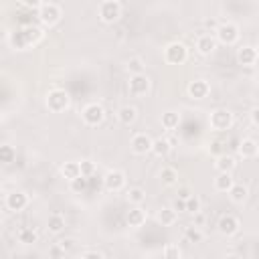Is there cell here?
Here are the masks:
<instances>
[{"instance_id": "e0dca14e", "label": "cell", "mask_w": 259, "mask_h": 259, "mask_svg": "<svg viewBox=\"0 0 259 259\" xmlns=\"http://www.w3.org/2000/svg\"><path fill=\"white\" fill-rule=\"evenodd\" d=\"M146 219H148V212H146L142 206L130 208V210H127V217H125V221H127V225H130L132 229H140V227L146 223Z\"/></svg>"}, {"instance_id": "7a4b0ae2", "label": "cell", "mask_w": 259, "mask_h": 259, "mask_svg": "<svg viewBox=\"0 0 259 259\" xmlns=\"http://www.w3.org/2000/svg\"><path fill=\"white\" fill-rule=\"evenodd\" d=\"M233 123H235V115L231 109L219 107V109H212L208 113V125L214 132H227V130H231Z\"/></svg>"}, {"instance_id": "9a60e30c", "label": "cell", "mask_w": 259, "mask_h": 259, "mask_svg": "<svg viewBox=\"0 0 259 259\" xmlns=\"http://www.w3.org/2000/svg\"><path fill=\"white\" fill-rule=\"evenodd\" d=\"M237 61L243 67H253L257 63V49L253 45H243L237 49Z\"/></svg>"}, {"instance_id": "ee69618b", "label": "cell", "mask_w": 259, "mask_h": 259, "mask_svg": "<svg viewBox=\"0 0 259 259\" xmlns=\"http://www.w3.org/2000/svg\"><path fill=\"white\" fill-rule=\"evenodd\" d=\"M204 26H206V28H210V30L214 32L219 24H217V20H214V18H204Z\"/></svg>"}, {"instance_id": "4dcf8cb0", "label": "cell", "mask_w": 259, "mask_h": 259, "mask_svg": "<svg viewBox=\"0 0 259 259\" xmlns=\"http://www.w3.org/2000/svg\"><path fill=\"white\" fill-rule=\"evenodd\" d=\"M144 61L140 59V57H132V59H127V63H125V71L130 73V75H142L144 73Z\"/></svg>"}, {"instance_id": "f1b7e54d", "label": "cell", "mask_w": 259, "mask_h": 259, "mask_svg": "<svg viewBox=\"0 0 259 259\" xmlns=\"http://www.w3.org/2000/svg\"><path fill=\"white\" fill-rule=\"evenodd\" d=\"M156 219H158V223H160L162 227H172V225L178 221V214H176L170 206H164V208L158 210V217H156Z\"/></svg>"}, {"instance_id": "7dc6e473", "label": "cell", "mask_w": 259, "mask_h": 259, "mask_svg": "<svg viewBox=\"0 0 259 259\" xmlns=\"http://www.w3.org/2000/svg\"><path fill=\"white\" fill-rule=\"evenodd\" d=\"M223 259H243L241 255H237V253H231V255H225Z\"/></svg>"}, {"instance_id": "7bdbcfd3", "label": "cell", "mask_w": 259, "mask_h": 259, "mask_svg": "<svg viewBox=\"0 0 259 259\" xmlns=\"http://www.w3.org/2000/svg\"><path fill=\"white\" fill-rule=\"evenodd\" d=\"M190 194H192V192H190L186 186H180V188H178V196H176V198H180V200H186Z\"/></svg>"}, {"instance_id": "8992f818", "label": "cell", "mask_w": 259, "mask_h": 259, "mask_svg": "<svg viewBox=\"0 0 259 259\" xmlns=\"http://www.w3.org/2000/svg\"><path fill=\"white\" fill-rule=\"evenodd\" d=\"M239 36H241V32L235 22H221L214 30L217 42H223V45H235L239 40Z\"/></svg>"}, {"instance_id": "277c9868", "label": "cell", "mask_w": 259, "mask_h": 259, "mask_svg": "<svg viewBox=\"0 0 259 259\" xmlns=\"http://www.w3.org/2000/svg\"><path fill=\"white\" fill-rule=\"evenodd\" d=\"M63 16V10L57 2H40L38 6V20L45 26H55Z\"/></svg>"}, {"instance_id": "4316f807", "label": "cell", "mask_w": 259, "mask_h": 259, "mask_svg": "<svg viewBox=\"0 0 259 259\" xmlns=\"http://www.w3.org/2000/svg\"><path fill=\"white\" fill-rule=\"evenodd\" d=\"M125 200H127L130 204H134V206H140V204L146 200V190H144L142 186H132V188H127V192H125Z\"/></svg>"}, {"instance_id": "d590c367", "label": "cell", "mask_w": 259, "mask_h": 259, "mask_svg": "<svg viewBox=\"0 0 259 259\" xmlns=\"http://www.w3.org/2000/svg\"><path fill=\"white\" fill-rule=\"evenodd\" d=\"M8 40H10V45H12L14 49H18V51L28 49V45H26V40H24V36H22V32H20V30H18V32H12Z\"/></svg>"}, {"instance_id": "bcb514c9", "label": "cell", "mask_w": 259, "mask_h": 259, "mask_svg": "<svg viewBox=\"0 0 259 259\" xmlns=\"http://www.w3.org/2000/svg\"><path fill=\"white\" fill-rule=\"evenodd\" d=\"M22 6H28V8H36V10H38L40 2H34V0H32V2H22Z\"/></svg>"}, {"instance_id": "d4e9b609", "label": "cell", "mask_w": 259, "mask_h": 259, "mask_svg": "<svg viewBox=\"0 0 259 259\" xmlns=\"http://www.w3.org/2000/svg\"><path fill=\"white\" fill-rule=\"evenodd\" d=\"M170 150H172V144H170L168 138H156V140H152V154L154 156L162 158V156L170 154Z\"/></svg>"}, {"instance_id": "c3c4849f", "label": "cell", "mask_w": 259, "mask_h": 259, "mask_svg": "<svg viewBox=\"0 0 259 259\" xmlns=\"http://www.w3.org/2000/svg\"><path fill=\"white\" fill-rule=\"evenodd\" d=\"M2 219H4V214H2V210H0V223H2Z\"/></svg>"}, {"instance_id": "52a82bcc", "label": "cell", "mask_w": 259, "mask_h": 259, "mask_svg": "<svg viewBox=\"0 0 259 259\" xmlns=\"http://www.w3.org/2000/svg\"><path fill=\"white\" fill-rule=\"evenodd\" d=\"M81 119H83V123L85 125H89V127H95V125H99L103 119H105V109H103V105L101 103H87L85 107H83V111H81Z\"/></svg>"}, {"instance_id": "f6af8a7d", "label": "cell", "mask_w": 259, "mask_h": 259, "mask_svg": "<svg viewBox=\"0 0 259 259\" xmlns=\"http://www.w3.org/2000/svg\"><path fill=\"white\" fill-rule=\"evenodd\" d=\"M257 113H259V109H257V107H253V109H251V123H253L255 127L259 125V117H257Z\"/></svg>"}, {"instance_id": "60d3db41", "label": "cell", "mask_w": 259, "mask_h": 259, "mask_svg": "<svg viewBox=\"0 0 259 259\" xmlns=\"http://www.w3.org/2000/svg\"><path fill=\"white\" fill-rule=\"evenodd\" d=\"M176 214L178 212H186V204H184V200H180V198H174V202H172V206H170Z\"/></svg>"}, {"instance_id": "f546056e", "label": "cell", "mask_w": 259, "mask_h": 259, "mask_svg": "<svg viewBox=\"0 0 259 259\" xmlns=\"http://www.w3.org/2000/svg\"><path fill=\"white\" fill-rule=\"evenodd\" d=\"M20 32H22V36H24V40H26L28 47H30V45H36V42L42 38V30H40L38 26H24Z\"/></svg>"}, {"instance_id": "ffe728a7", "label": "cell", "mask_w": 259, "mask_h": 259, "mask_svg": "<svg viewBox=\"0 0 259 259\" xmlns=\"http://www.w3.org/2000/svg\"><path fill=\"white\" fill-rule=\"evenodd\" d=\"M117 119H119V123H123V125H132V123L138 119V109H136L134 105H121V107L117 109Z\"/></svg>"}, {"instance_id": "44dd1931", "label": "cell", "mask_w": 259, "mask_h": 259, "mask_svg": "<svg viewBox=\"0 0 259 259\" xmlns=\"http://www.w3.org/2000/svg\"><path fill=\"white\" fill-rule=\"evenodd\" d=\"M160 123L164 130H176L178 123H180V111H174V109H168L160 115Z\"/></svg>"}, {"instance_id": "9c48e42d", "label": "cell", "mask_w": 259, "mask_h": 259, "mask_svg": "<svg viewBox=\"0 0 259 259\" xmlns=\"http://www.w3.org/2000/svg\"><path fill=\"white\" fill-rule=\"evenodd\" d=\"M152 140H154V138H150L146 132L134 134L132 140H130V148H132V152H134L136 156H146V154L152 152Z\"/></svg>"}, {"instance_id": "5b68a950", "label": "cell", "mask_w": 259, "mask_h": 259, "mask_svg": "<svg viewBox=\"0 0 259 259\" xmlns=\"http://www.w3.org/2000/svg\"><path fill=\"white\" fill-rule=\"evenodd\" d=\"M186 59H188V49H186L184 42L174 40V42H168L166 45V49H164V61L168 65H182Z\"/></svg>"}, {"instance_id": "d6a6232c", "label": "cell", "mask_w": 259, "mask_h": 259, "mask_svg": "<svg viewBox=\"0 0 259 259\" xmlns=\"http://www.w3.org/2000/svg\"><path fill=\"white\" fill-rule=\"evenodd\" d=\"M16 158V150L8 144H0V164H10Z\"/></svg>"}, {"instance_id": "ac0fdd59", "label": "cell", "mask_w": 259, "mask_h": 259, "mask_svg": "<svg viewBox=\"0 0 259 259\" xmlns=\"http://www.w3.org/2000/svg\"><path fill=\"white\" fill-rule=\"evenodd\" d=\"M214 168H217V172L233 174V170L237 168V160H235L233 156H229V154H221V156H217V160H214Z\"/></svg>"}, {"instance_id": "681fc988", "label": "cell", "mask_w": 259, "mask_h": 259, "mask_svg": "<svg viewBox=\"0 0 259 259\" xmlns=\"http://www.w3.org/2000/svg\"><path fill=\"white\" fill-rule=\"evenodd\" d=\"M0 190H2V182H0Z\"/></svg>"}, {"instance_id": "7402d4cb", "label": "cell", "mask_w": 259, "mask_h": 259, "mask_svg": "<svg viewBox=\"0 0 259 259\" xmlns=\"http://www.w3.org/2000/svg\"><path fill=\"white\" fill-rule=\"evenodd\" d=\"M233 184H235L233 176H231V174H225V172H219V174L214 176V180H212V186H214L217 192H229Z\"/></svg>"}, {"instance_id": "b9f144b4", "label": "cell", "mask_w": 259, "mask_h": 259, "mask_svg": "<svg viewBox=\"0 0 259 259\" xmlns=\"http://www.w3.org/2000/svg\"><path fill=\"white\" fill-rule=\"evenodd\" d=\"M81 259H105V257H103V253H99V251H85V253L81 255Z\"/></svg>"}, {"instance_id": "8d00e7d4", "label": "cell", "mask_w": 259, "mask_h": 259, "mask_svg": "<svg viewBox=\"0 0 259 259\" xmlns=\"http://www.w3.org/2000/svg\"><path fill=\"white\" fill-rule=\"evenodd\" d=\"M184 204H186V212H190V214H194V212L200 210V198H198L196 194H190V196L184 200Z\"/></svg>"}, {"instance_id": "484cf974", "label": "cell", "mask_w": 259, "mask_h": 259, "mask_svg": "<svg viewBox=\"0 0 259 259\" xmlns=\"http://www.w3.org/2000/svg\"><path fill=\"white\" fill-rule=\"evenodd\" d=\"M158 178H160V182H162L164 186H174V184H178V172H176V168H172V166H164V168L160 170Z\"/></svg>"}, {"instance_id": "836d02e7", "label": "cell", "mask_w": 259, "mask_h": 259, "mask_svg": "<svg viewBox=\"0 0 259 259\" xmlns=\"http://www.w3.org/2000/svg\"><path fill=\"white\" fill-rule=\"evenodd\" d=\"M162 255H164V259H182V251H180V247L176 243H168L164 247Z\"/></svg>"}, {"instance_id": "4fadbf2b", "label": "cell", "mask_w": 259, "mask_h": 259, "mask_svg": "<svg viewBox=\"0 0 259 259\" xmlns=\"http://www.w3.org/2000/svg\"><path fill=\"white\" fill-rule=\"evenodd\" d=\"M28 206V194L22 192V190H12L8 196H6V208L12 210V212H18V210H24Z\"/></svg>"}, {"instance_id": "6da1fadb", "label": "cell", "mask_w": 259, "mask_h": 259, "mask_svg": "<svg viewBox=\"0 0 259 259\" xmlns=\"http://www.w3.org/2000/svg\"><path fill=\"white\" fill-rule=\"evenodd\" d=\"M45 105H47V109L53 111V113L67 111V109L71 107V95H69L65 89L55 87V89H51V91L47 93V97H45Z\"/></svg>"}, {"instance_id": "83f0119b", "label": "cell", "mask_w": 259, "mask_h": 259, "mask_svg": "<svg viewBox=\"0 0 259 259\" xmlns=\"http://www.w3.org/2000/svg\"><path fill=\"white\" fill-rule=\"evenodd\" d=\"M16 239H18V243H22V245H32V243L38 241V233H36L32 227H22V229H18Z\"/></svg>"}, {"instance_id": "f35d334b", "label": "cell", "mask_w": 259, "mask_h": 259, "mask_svg": "<svg viewBox=\"0 0 259 259\" xmlns=\"http://www.w3.org/2000/svg\"><path fill=\"white\" fill-rule=\"evenodd\" d=\"M85 188H87V178H83V176H79L77 180L71 182V190H73V192H81V190H85Z\"/></svg>"}, {"instance_id": "30bf717a", "label": "cell", "mask_w": 259, "mask_h": 259, "mask_svg": "<svg viewBox=\"0 0 259 259\" xmlns=\"http://www.w3.org/2000/svg\"><path fill=\"white\" fill-rule=\"evenodd\" d=\"M186 93H188V97H190V99H194V101L206 99V97H208V93H210V83H208L206 79H194V81H190V83H188Z\"/></svg>"}, {"instance_id": "8fae6325", "label": "cell", "mask_w": 259, "mask_h": 259, "mask_svg": "<svg viewBox=\"0 0 259 259\" xmlns=\"http://www.w3.org/2000/svg\"><path fill=\"white\" fill-rule=\"evenodd\" d=\"M103 186H105L109 192H117V190H121V188L125 186V174H123L121 170H117V168L107 170L105 176H103Z\"/></svg>"}, {"instance_id": "7c38bea8", "label": "cell", "mask_w": 259, "mask_h": 259, "mask_svg": "<svg viewBox=\"0 0 259 259\" xmlns=\"http://www.w3.org/2000/svg\"><path fill=\"white\" fill-rule=\"evenodd\" d=\"M239 227H241V223H239V219L235 214H223L219 219V223H217L219 233L225 235V237H233L235 233H239Z\"/></svg>"}, {"instance_id": "e575fe53", "label": "cell", "mask_w": 259, "mask_h": 259, "mask_svg": "<svg viewBox=\"0 0 259 259\" xmlns=\"http://www.w3.org/2000/svg\"><path fill=\"white\" fill-rule=\"evenodd\" d=\"M79 170H81V176H83V178H91V176L95 174L97 166H95V162H91V160H81V162H79Z\"/></svg>"}, {"instance_id": "ab89813d", "label": "cell", "mask_w": 259, "mask_h": 259, "mask_svg": "<svg viewBox=\"0 0 259 259\" xmlns=\"http://www.w3.org/2000/svg\"><path fill=\"white\" fill-rule=\"evenodd\" d=\"M204 223H206V214L202 212V210H198V212H194L192 214V227H204Z\"/></svg>"}, {"instance_id": "ba28073f", "label": "cell", "mask_w": 259, "mask_h": 259, "mask_svg": "<svg viewBox=\"0 0 259 259\" xmlns=\"http://www.w3.org/2000/svg\"><path fill=\"white\" fill-rule=\"evenodd\" d=\"M150 87H152V81H150V77L148 75H132L130 77V81H127V91L134 95V97H142V95H146L148 91H150Z\"/></svg>"}, {"instance_id": "5bb4252c", "label": "cell", "mask_w": 259, "mask_h": 259, "mask_svg": "<svg viewBox=\"0 0 259 259\" xmlns=\"http://www.w3.org/2000/svg\"><path fill=\"white\" fill-rule=\"evenodd\" d=\"M217 38H214V34H200L198 38H196V51H198V55H202V57H210L214 51H217Z\"/></svg>"}, {"instance_id": "d6986e66", "label": "cell", "mask_w": 259, "mask_h": 259, "mask_svg": "<svg viewBox=\"0 0 259 259\" xmlns=\"http://www.w3.org/2000/svg\"><path fill=\"white\" fill-rule=\"evenodd\" d=\"M229 196H231V200H233L235 204H243V202L249 198V188H247V184L235 182V184L231 186V190H229Z\"/></svg>"}, {"instance_id": "603a6c76", "label": "cell", "mask_w": 259, "mask_h": 259, "mask_svg": "<svg viewBox=\"0 0 259 259\" xmlns=\"http://www.w3.org/2000/svg\"><path fill=\"white\" fill-rule=\"evenodd\" d=\"M61 174H63V178H67L69 182L77 180V178L81 176V170H79V162H77V160H69V162H65V164L61 166Z\"/></svg>"}, {"instance_id": "cb8c5ba5", "label": "cell", "mask_w": 259, "mask_h": 259, "mask_svg": "<svg viewBox=\"0 0 259 259\" xmlns=\"http://www.w3.org/2000/svg\"><path fill=\"white\" fill-rule=\"evenodd\" d=\"M47 229H49L51 235H59V233H63V229H65V217L59 214V212L49 214V219H47Z\"/></svg>"}, {"instance_id": "74e56055", "label": "cell", "mask_w": 259, "mask_h": 259, "mask_svg": "<svg viewBox=\"0 0 259 259\" xmlns=\"http://www.w3.org/2000/svg\"><path fill=\"white\" fill-rule=\"evenodd\" d=\"M57 247H59L63 253H65V251H71V249L75 247V239H73V237H63V239L57 241Z\"/></svg>"}, {"instance_id": "3957f363", "label": "cell", "mask_w": 259, "mask_h": 259, "mask_svg": "<svg viewBox=\"0 0 259 259\" xmlns=\"http://www.w3.org/2000/svg\"><path fill=\"white\" fill-rule=\"evenodd\" d=\"M121 10H123L121 2H117V0H103V2H99V6H97V16H99L101 22L113 24V22L121 16Z\"/></svg>"}, {"instance_id": "2e32d148", "label": "cell", "mask_w": 259, "mask_h": 259, "mask_svg": "<svg viewBox=\"0 0 259 259\" xmlns=\"http://www.w3.org/2000/svg\"><path fill=\"white\" fill-rule=\"evenodd\" d=\"M257 154H259V144H257V140H253V138H243L241 144H239V156H241L243 160H253V158H257Z\"/></svg>"}, {"instance_id": "1f68e13d", "label": "cell", "mask_w": 259, "mask_h": 259, "mask_svg": "<svg viewBox=\"0 0 259 259\" xmlns=\"http://www.w3.org/2000/svg\"><path fill=\"white\" fill-rule=\"evenodd\" d=\"M184 239L188 241V243H202V239H204V233H202V229H198V227H186L184 229Z\"/></svg>"}]
</instances>
